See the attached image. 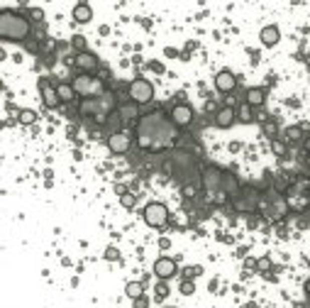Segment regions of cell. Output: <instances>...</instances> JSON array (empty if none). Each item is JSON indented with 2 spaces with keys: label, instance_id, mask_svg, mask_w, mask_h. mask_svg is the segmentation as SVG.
Masks as SVG:
<instances>
[{
  "label": "cell",
  "instance_id": "obj_26",
  "mask_svg": "<svg viewBox=\"0 0 310 308\" xmlns=\"http://www.w3.org/2000/svg\"><path fill=\"white\" fill-rule=\"evenodd\" d=\"M71 47L78 52V54H81V52H88V49H86V37H83V35H73V37H71Z\"/></svg>",
  "mask_w": 310,
  "mask_h": 308
},
{
  "label": "cell",
  "instance_id": "obj_1",
  "mask_svg": "<svg viewBox=\"0 0 310 308\" xmlns=\"http://www.w3.org/2000/svg\"><path fill=\"white\" fill-rule=\"evenodd\" d=\"M179 137L176 125L171 122V117H166L162 110L142 115L137 120V147L144 152H164L169 147H174Z\"/></svg>",
  "mask_w": 310,
  "mask_h": 308
},
{
  "label": "cell",
  "instance_id": "obj_28",
  "mask_svg": "<svg viewBox=\"0 0 310 308\" xmlns=\"http://www.w3.org/2000/svg\"><path fill=\"white\" fill-rule=\"evenodd\" d=\"M181 293H183V296L196 293V284H193V279H183V281H181Z\"/></svg>",
  "mask_w": 310,
  "mask_h": 308
},
{
  "label": "cell",
  "instance_id": "obj_16",
  "mask_svg": "<svg viewBox=\"0 0 310 308\" xmlns=\"http://www.w3.org/2000/svg\"><path fill=\"white\" fill-rule=\"evenodd\" d=\"M73 22H78V25H88L93 20V8L88 3H78V5H73Z\"/></svg>",
  "mask_w": 310,
  "mask_h": 308
},
{
  "label": "cell",
  "instance_id": "obj_39",
  "mask_svg": "<svg viewBox=\"0 0 310 308\" xmlns=\"http://www.w3.org/2000/svg\"><path fill=\"white\" fill-rule=\"evenodd\" d=\"M305 149H308V154H310V137L305 139Z\"/></svg>",
  "mask_w": 310,
  "mask_h": 308
},
{
  "label": "cell",
  "instance_id": "obj_14",
  "mask_svg": "<svg viewBox=\"0 0 310 308\" xmlns=\"http://www.w3.org/2000/svg\"><path fill=\"white\" fill-rule=\"evenodd\" d=\"M73 66H76L81 74H91L93 69L98 66V57H95L93 52H81V54L73 57Z\"/></svg>",
  "mask_w": 310,
  "mask_h": 308
},
{
  "label": "cell",
  "instance_id": "obj_23",
  "mask_svg": "<svg viewBox=\"0 0 310 308\" xmlns=\"http://www.w3.org/2000/svg\"><path fill=\"white\" fill-rule=\"evenodd\" d=\"M18 122L20 125H35L37 113L32 110V108H22V110H18Z\"/></svg>",
  "mask_w": 310,
  "mask_h": 308
},
{
  "label": "cell",
  "instance_id": "obj_36",
  "mask_svg": "<svg viewBox=\"0 0 310 308\" xmlns=\"http://www.w3.org/2000/svg\"><path fill=\"white\" fill-rule=\"evenodd\" d=\"M164 54H166V57H179V52H176V49H171V47H166Z\"/></svg>",
  "mask_w": 310,
  "mask_h": 308
},
{
  "label": "cell",
  "instance_id": "obj_38",
  "mask_svg": "<svg viewBox=\"0 0 310 308\" xmlns=\"http://www.w3.org/2000/svg\"><path fill=\"white\" fill-rule=\"evenodd\" d=\"M305 293H308V296H310V279H308V281H305Z\"/></svg>",
  "mask_w": 310,
  "mask_h": 308
},
{
  "label": "cell",
  "instance_id": "obj_4",
  "mask_svg": "<svg viewBox=\"0 0 310 308\" xmlns=\"http://www.w3.org/2000/svg\"><path fill=\"white\" fill-rule=\"evenodd\" d=\"M73 91H76V96H81V100L100 98L105 93V83H103V78L93 76V74H78L73 78Z\"/></svg>",
  "mask_w": 310,
  "mask_h": 308
},
{
  "label": "cell",
  "instance_id": "obj_7",
  "mask_svg": "<svg viewBox=\"0 0 310 308\" xmlns=\"http://www.w3.org/2000/svg\"><path fill=\"white\" fill-rule=\"evenodd\" d=\"M222 179H225V172L218 169V167H205L201 174V181H203V189L215 196V193L222 191Z\"/></svg>",
  "mask_w": 310,
  "mask_h": 308
},
{
  "label": "cell",
  "instance_id": "obj_5",
  "mask_svg": "<svg viewBox=\"0 0 310 308\" xmlns=\"http://www.w3.org/2000/svg\"><path fill=\"white\" fill-rule=\"evenodd\" d=\"M142 218H144V223L149 228L162 230V228H166V223H169V208H166L164 203H159V201H151V203L144 206Z\"/></svg>",
  "mask_w": 310,
  "mask_h": 308
},
{
  "label": "cell",
  "instance_id": "obj_31",
  "mask_svg": "<svg viewBox=\"0 0 310 308\" xmlns=\"http://www.w3.org/2000/svg\"><path fill=\"white\" fill-rule=\"evenodd\" d=\"M256 269H259V271L271 269V259H269V257H261V259H256Z\"/></svg>",
  "mask_w": 310,
  "mask_h": 308
},
{
  "label": "cell",
  "instance_id": "obj_18",
  "mask_svg": "<svg viewBox=\"0 0 310 308\" xmlns=\"http://www.w3.org/2000/svg\"><path fill=\"white\" fill-rule=\"evenodd\" d=\"M303 135H305L303 125H291V127L283 130V142L286 144H298V142H303Z\"/></svg>",
  "mask_w": 310,
  "mask_h": 308
},
{
  "label": "cell",
  "instance_id": "obj_41",
  "mask_svg": "<svg viewBox=\"0 0 310 308\" xmlns=\"http://www.w3.org/2000/svg\"><path fill=\"white\" fill-rule=\"evenodd\" d=\"M308 169H310V157H308Z\"/></svg>",
  "mask_w": 310,
  "mask_h": 308
},
{
  "label": "cell",
  "instance_id": "obj_11",
  "mask_svg": "<svg viewBox=\"0 0 310 308\" xmlns=\"http://www.w3.org/2000/svg\"><path fill=\"white\" fill-rule=\"evenodd\" d=\"M132 147V137L127 132H112L108 137V149L112 154H125Z\"/></svg>",
  "mask_w": 310,
  "mask_h": 308
},
{
  "label": "cell",
  "instance_id": "obj_21",
  "mask_svg": "<svg viewBox=\"0 0 310 308\" xmlns=\"http://www.w3.org/2000/svg\"><path fill=\"white\" fill-rule=\"evenodd\" d=\"M56 93L61 98V103H71L76 98V91H73V83H56Z\"/></svg>",
  "mask_w": 310,
  "mask_h": 308
},
{
  "label": "cell",
  "instance_id": "obj_24",
  "mask_svg": "<svg viewBox=\"0 0 310 308\" xmlns=\"http://www.w3.org/2000/svg\"><path fill=\"white\" fill-rule=\"evenodd\" d=\"M237 120H239V122H244V125L254 122V113H252V105L242 103V105L237 108Z\"/></svg>",
  "mask_w": 310,
  "mask_h": 308
},
{
  "label": "cell",
  "instance_id": "obj_13",
  "mask_svg": "<svg viewBox=\"0 0 310 308\" xmlns=\"http://www.w3.org/2000/svg\"><path fill=\"white\" fill-rule=\"evenodd\" d=\"M235 122H237V108L225 105L215 113V127H220V130H230Z\"/></svg>",
  "mask_w": 310,
  "mask_h": 308
},
{
  "label": "cell",
  "instance_id": "obj_2",
  "mask_svg": "<svg viewBox=\"0 0 310 308\" xmlns=\"http://www.w3.org/2000/svg\"><path fill=\"white\" fill-rule=\"evenodd\" d=\"M30 32H32L30 18L20 15L15 10H3L0 13V37L5 42H22V39L30 37Z\"/></svg>",
  "mask_w": 310,
  "mask_h": 308
},
{
  "label": "cell",
  "instance_id": "obj_37",
  "mask_svg": "<svg viewBox=\"0 0 310 308\" xmlns=\"http://www.w3.org/2000/svg\"><path fill=\"white\" fill-rule=\"evenodd\" d=\"M159 247H162V250H166V247H169V240H166V237H162V240H159Z\"/></svg>",
  "mask_w": 310,
  "mask_h": 308
},
{
  "label": "cell",
  "instance_id": "obj_17",
  "mask_svg": "<svg viewBox=\"0 0 310 308\" xmlns=\"http://www.w3.org/2000/svg\"><path fill=\"white\" fill-rule=\"evenodd\" d=\"M244 103H247V105H252V108L264 105V103H266V88H261V86L249 88V91H247V96H244Z\"/></svg>",
  "mask_w": 310,
  "mask_h": 308
},
{
  "label": "cell",
  "instance_id": "obj_34",
  "mask_svg": "<svg viewBox=\"0 0 310 308\" xmlns=\"http://www.w3.org/2000/svg\"><path fill=\"white\" fill-rule=\"evenodd\" d=\"M149 69H151V71H157V74H164V66H162L159 61H151V64H149Z\"/></svg>",
  "mask_w": 310,
  "mask_h": 308
},
{
  "label": "cell",
  "instance_id": "obj_19",
  "mask_svg": "<svg viewBox=\"0 0 310 308\" xmlns=\"http://www.w3.org/2000/svg\"><path fill=\"white\" fill-rule=\"evenodd\" d=\"M117 117L122 120V122H129V120H137L139 117V108H137V103H125V105H120V110H117Z\"/></svg>",
  "mask_w": 310,
  "mask_h": 308
},
{
  "label": "cell",
  "instance_id": "obj_15",
  "mask_svg": "<svg viewBox=\"0 0 310 308\" xmlns=\"http://www.w3.org/2000/svg\"><path fill=\"white\" fill-rule=\"evenodd\" d=\"M278 39H281V32H278L276 25H266V27H261V32H259V42H261L264 47H276Z\"/></svg>",
  "mask_w": 310,
  "mask_h": 308
},
{
  "label": "cell",
  "instance_id": "obj_35",
  "mask_svg": "<svg viewBox=\"0 0 310 308\" xmlns=\"http://www.w3.org/2000/svg\"><path fill=\"white\" fill-rule=\"evenodd\" d=\"M30 15H32V20H42V18H44V13H42L39 8H32V10H30Z\"/></svg>",
  "mask_w": 310,
  "mask_h": 308
},
{
  "label": "cell",
  "instance_id": "obj_10",
  "mask_svg": "<svg viewBox=\"0 0 310 308\" xmlns=\"http://www.w3.org/2000/svg\"><path fill=\"white\" fill-rule=\"evenodd\" d=\"M154 274H157L159 281H169L171 276L179 274V267H176V262H174L171 257H159V259L154 262Z\"/></svg>",
  "mask_w": 310,
  "mask_h": 308
},
{
  "label": "cell",
  "instance_id": "obj_9",
  "mask_svg": "<svg viewBox=\"0 0 310 308\" xmlns=\"http://www.w3.org/2000/svg\"><path fill=\"white\" fill-rule=\"evenodd\" d=\"M169 117H171V122H174L176 127H188V125L193 122V108L186 105V103H179V105L171 108Z\"/></svg>",
  "mask_w": 310,
  "mask_h": 308
},
{
  "label": "cell",
  "instance_id": "obj_22",
  "mask_svg": "<svg viewBox=\"0 0 310 308\" xmlns=\"http://www.w3.org/2000/svg\"><path fill=\"white\" fill-rule=\"evenodd\" d=\"M125 296L132 298V301H137L139 296H144V284H142V281H127V286H125Z\"/></svg>",
  "mask_w": 310,
  "mask_h": 308
},
{
  "label": "cell",
  "instance_id": "obj_29",
  "mask_svg": "<svg viewBox=\"0 0 310 308\" xmlns=\"http://www.w3.org/2000/svg\"><path fill=\"white\" fill-rule=\"evenodd\" d=\"M120 203H122L125 208H134L137 198H134V193H122V196H120Z\"/></svg>",
  "mask_w": 310,
  "mask_h": 308
},
{
  "label": "cell",
  "instance_id": "obj_8",
  "mask_svg": "<svg viewBox=\"0 0 310 308\" xmlns=\"http://www.w3.org/2000/svg\"><path fill=\"white\" fill-rule=\"evenodd\" d=\"M39 93H42V103H44V108H49V110H54L61 105V98L56 93V86H52L47 78H39Z\"/></svg>",
  "mask_w": 310,
  "mask_h": 308
},
{
  "label": "cell",
  "instance_id": "obj_12",
  "mask_svg": "<svg viewBox=\"0 0 310 308\" xmlns=\"http://www.w3.org/2000/svg\"><path fill=\"white\" fill-rule=\"evenodd\" d=\"M235 86H237V76L230 69H222V71L215 74V88H218L220 93H232Z\"/></svg>",
  "mask_w": 310,
  "mask_h": 308
},
{
  "label": "cell",
  "instance_id": "obj_33",
  "mask_svg": "<svg viewBox=\"0 0 310 308\" xmlns=\"http://www.w3.org/2000/svg\"><path fill=\"white\" fill-rule=\"evenodd\" d=\"M146 306H149V298H146V296H139V298L134 301V308H146Z\"/></svg>",
  "mask_w": 310,
  "mask_h": 308
},
{
  "label": "cell",
  "instance_id": "obj_6",
  "mask_svg": "<svg viewBox=\"0 0 310 308\" xmlns=\"http://www.w3.org/2000/svg\"><path fill=\"white\" fill-rule=\"evenodd\" d=\"M127 96H129V100L137 103V105L151 103V98H154V86H151V81H146V78H134V81L129 83Z\"/></svg>",
  "mask_w": 310,
  "mask_h": 308
},
{
  "label": "cell",
  "instance_id": "obj_3",
  "mask_svg": "<svg viewBox=\"0 0 310 308\" xmlns=\"http://www.w3.org/2000/svg\"><path fill=\"white\" fill-rule=\"evenodd\" d=\"M112 108H115V96L110 91H105L100 98H86V100H81L78 113L86 117H95L98 122H105V117L112 113Z\"/></svg>",
  "mask_w": 310,
  "mask_h": 308
},
{
  "label": "cell",
  "instance_id": "obj_32",
  "mask_svg": "<svg viewBox=\"0 0 310 308\" xmlns=\"http://www.w3.org/2000/svg\"><path fill=\"white\" fill-rule=\"evenodd\" d=\"M203 274V267H188L186 269V279H196V276H201Z\"/></svg>",
  "mask_w": 310,
  "mask_h": 308
},
{
  "label": "cell",
  "instance_id": "obj_25",
  "mask_svg": "<svg viewBox=\"0 0 310 308\" xmlns=\"http://www.w3.org/2000/svg\"><path fill=\"white\" fill-rule=\"evenodd\" d=\"M169 293H171V289H169V284H166V281H159V284L154 286V298H157V301H164Z\"/></svg>",
  "mask_w": 310,
  "mask_h": 308
},
{
  "label": "cell",
  "instance_id": "obj_30",
  "mask_svg": "<svg viewBox=\"0 0 310 308\" xmlns=\"http://www.w3.org/2000/svg\"><path fill=\"white\" fill-rule=\"evenodd\" d=\"M103 257H105L108 262H117V259H120V250L110 245V247H105V254H103Z\"/></svg>",
  "mask_w": 310,
  "mask_h": 308
},
{
  "label": "cell",
  "instance_id": "obj_40",
  "mask_svg": "<svg viewBox=\"0 0 310 308\" xmlns=\"http://www.w3.org/2000/svg\"><path fill=\"white\" fill-rule=\"evenodd\" d=\"M305 66H308V69H310V54H308V57H305Z\"/></svg>",
  "mask_w": 310,
  "mask_h": 308
},
{
  "label": "cell",
  "instance_id": "obj_20",
  "mask_svg": "<svg viewBox=\"0 0 310 308\" xmlns=\"http://www.w3.org/2000/svg\"><path fill=\"white\" fill-rule=\"evenodd\" d=\"M222 191L227 193V196H232V198L239 193V181H237V176H235V174L225 172V179H222Z\"/></svg>",
  "mask_w": 310,
  "mask_h": 308
},
{
  "label": "cell",
  "instance_id": "obj_27",
  "mask_svg": "<svg viewBox=\"0 0 310 308\" xmlns=\"http://www.w3.org/2000/svg\"><path fill=\"white\" fill-rule=\"evenodd\" d=\"M271 149H274L276 157H286V142L283 139H271Z\"/></svg>",
  "mask_w": 310,
  "mask_h": 308
}]
</instances>
